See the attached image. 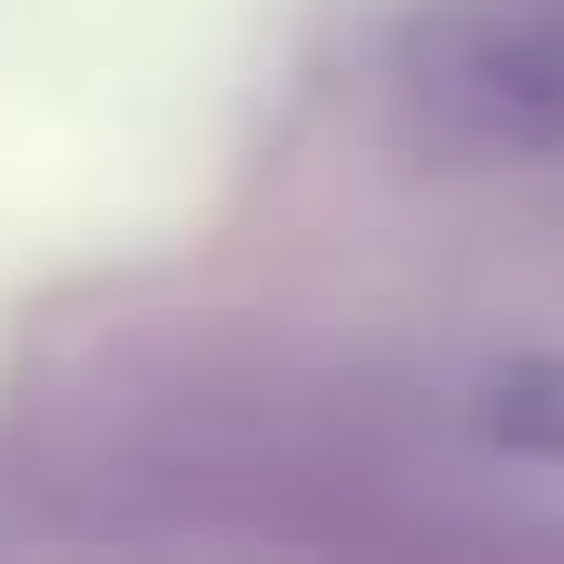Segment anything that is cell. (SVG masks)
I'll list each match as a JSON object with an SVG mask.
<instances>
[{"instance_id":"2","label":"cell","mask_w":564,"mask_h":564,"mask_svg":"<svg viewBox=\"0 0 564 564\" xmlns=\"http://www.w3.org/2000/svg\"><path fill=\"white\" fill-rule=\"evenodd\" d=\"M476 426H486L506 456H525V466H564V357H516V367H496L486 397H476Z\"/></svg>"},{"instance_id":"1","label":"cell","mask_w":564,"mask_h":564,"mask_svg":"<svg viewBox=\"0 0 564 564\" xmlns=\"http://www.w3.org/2000/svg\"><path fill=\"white\" fill-rule=\"evenodd\" d=\"M406 99L446 149H564V0H446L406 40Z\"/></svg>"}]
</instances>
